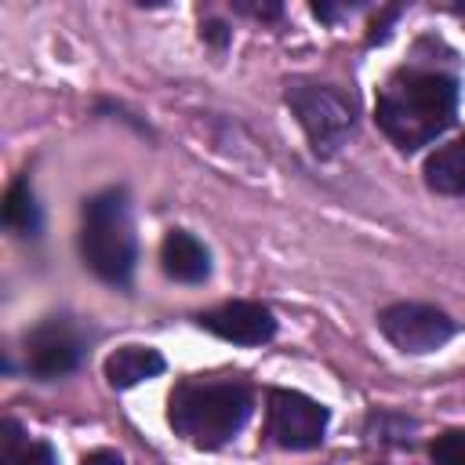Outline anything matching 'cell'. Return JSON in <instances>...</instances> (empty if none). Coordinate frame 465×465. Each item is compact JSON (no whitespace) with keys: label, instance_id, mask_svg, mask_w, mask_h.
<instances>
[{"label":"cell","instance_id":"obj_1","mask_svg":"<svg viewBox=\"0 0 465 465\" xmlns=\"http://www.w3.org/2000/svg\"><path fill=\"white\" fill-rule=\"evenodd\" d=\"M458 109V87L443 73L429 69H400L385 80L378 94V124L381 131L403 149L414 153L429 145L436 134H443Z\"/></svg>","mask_w":465,"mask_h":465},{"label":"cell","instance_id":"obj_2","mask_svg":"<svg viewBox=\"0 0 465 465\" xmlns=\"http://www.w3.org/2000/svg\"><path fill=\"white\" fill-rule=\"evenodd\" d=\"M251 389L232 378H185L171 392L167 418L178 436L196 447H222L229 443L251 418Z\"/></svg>","mask_w":465,"mask_h":465},{"label":"cell","instance_id":"obj_3","mask_svg":"<svg viewBox=\"0 0 465 465\" xmlns=\"http://www.w3.org/2000/svg\"><path fill=\"white\" fill-rule=\"evenodd\" d=\"M80 251L91 272H98L109 283H127L134 272L138 243L131 211L120 189L98 193L84 203V229H80Z\"/></svg>","mask_w":465,"mask_h":465},{"label":"cell","instance_id":"obj_4","mask_svg":"<svg viewBox=\"0 0 465 465\" xmlns=\"http://www.w3.org/2000/svg\"><path fill=\"white\" fill-rule=\"evenodd\" d=\"M287 105L294 109L298 124L305 127L312 149L320 156H331L338 153L352 127H356V116H352V105L345 94H338L334 87L327 84H316V80H294L287 84Z\"/></svg>","mask_w":465,"mask_h":465},{"label":"cell","instance_id":"obj_5","mask_svg":"<svg viewBox=\"0 0 465 465\" xmlns=\"http://www.w3.org/2000/svg\"><path fill=\"white\" fill-rule=\"evenodd\" d=\"M327 432V407L294 389L269 392V436L287 450L320 447Z\"/></svg>","mask_w":465,"mask_h":465},{"label":"cell","instance_id":"obj_6","mask_svg":"<svg viewBox=\"0 0 465 465\" xmlns=\"http://www.w3.org/2000/svg\"><path fill=\"white\" fill-rule=\"evenodd\" d=\"M381 334L403 352H432L454 334V320L425 302H396L381 316Z\"/></svg>","mask_w":465,"mask_h":465},{"label":"cell","instance_id":"obj_7","mask_svg":"<svg viewBox=\"0 0 465 465\" xmlns=\"http://www.w3.org/2000/svg\"><path fill=\"white\" fill-rule=\"evenodd\" d=\"M80 352H84L80 334L73 331L69 320H58V316L44 320L40 327H33L25 334V363L44 381L69 374L80 363Z\"/></svg>","mask_w":465,"mask_h":465},{"label":"cell","instance_id":"obj_8","mask_svg":"<svg viewBox=\"0 0 465 465\" xmlns=\"http://www.w3.org/2000/svg\"><path fill=\"white\" fill-rule=\"evenodd\" d=\"M203 331L232 341V345H262L276 334V320L262 302H225L196 316Z\"/></svg>","mask_w":465,"mask_h":465},{"label":"cell","instance_id":"obj_9","mask_svg":"<svg viewBox=\"0 0 465 465\" xmlns=\"http://www.w3.org/2000/svg\"><path fill=\"white\" fill-rule=\"evenodd\" d=\"M160 262H163V272L178 283H200L207 280L211 272V258H207V247L185 232V229H171L163 236V247H160Z\"/></svg>","mask_w":465,"mask_h":465},{"label":"cell","instance_id":"obj_10","mask_svg":"<svg viewBox=\"0 0 465 465\" xmlns=\"http://www.w3.org/2000/svg\"><path fill=\"white\" fill-rule=\"evenodd\" d=\"M163 371V356L149 345H124L105 360V378L113 389H131Z\"/></svg>","mask_w":465,"mask_h":465},{"label":"cell","instance_id":"obj_11","mask_svg":"<svg viewBox=\"0 0 465 465\" xmlns=\"http://www.w3.org/2000/svg\"><path fill=\"white\" fill-rule=\"evenodd\" d=\"M425 185L440 196H465V134L425 160Z\"/></svg>","mask_w":465,"mask_h":465},{"label":"cell","instance_id":"obj_12","mask_svg":"<svg viewBox=\"0 0 465 465\" xmlns=\"http://www.w3.org/2000/svg\"><path fill=\"white\" fill-rule=\"evenodd\" d=\"M4 225L18 236H36L40 232V207L29 193L25 182H15L7 189V200H4Z\"/></svg>","mask_w":465,"mask_h":465},{"label":"cell","instance_id":"obj_13","mask_svg":"<svg viewBox=\"0 0 465 465\" xmlns=\"http://www.w3.org/2000/svg\"><path fill=\"white\" fill-rule=\"evenodd\" d=\"M432 465H465V429H447L429 447Z\"/></svg>","mask_w":465,"mask_h":465},{"label":"cell","instance_id":"obj_14","mask_svg":"<svg viewBox=\"0 0 465 465\" xmlns=\"http://www.w3.org/2000/svg\"><path fill=\"white\" fill-rule=\"evenodd\" d=\"M11 465H54V450L47 447V443H25L15 458H11Z\"/></svg>","mask_w":465,"mask_h":465},{"label":"cell","instance_id":"obj_15","mask_svg":"<svg viewBox=\"0 0 465 465\" xmlns=\"http://www.w3.org/2000/svg\"><path fill=\"white\" fill-rule=\"evenodd\" d=\"M0 432H4V465H11V458H15L29 440H22V429H18V421H11V418H4Z\"/></svg>","mask_w":465,"mask_h":465},{"label":"cell","instance_id":"obj_16","mask_svg":"<svg viewBox=\"0 0 465 465\" xmlns=\"http://www.w3.org/2000/svg\"><path fill=\"white\" fill-rule=\"evenodd\" d=\"M80 465H124V458L116 450H91Z\"/></svg>","mask_w":465,"mask_h":465},{"label":"cell","instance_id":"obj_17","mask_svg":"<svg viewBox=\"0 0 465 465\" xmlns=\"http://www.w3.org/2000/svg\"><path fill=\"white\" fill-rule=\"evenodd\" d=\"M203 33H207V36H211V40H214V44H225V29H222V25H218V22H214V25H207V29H203Z\"/></svg>","mask_w":465,"mask_h":465}]
</instances>
